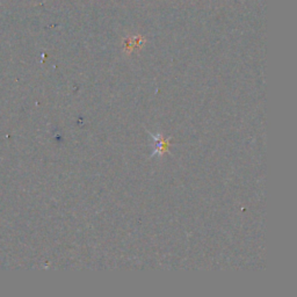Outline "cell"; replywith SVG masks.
Masks as SVG:
<instances>
[{"label": "cell", "instance_id": "obj_1", "mask_svg": "<svg viewBox=\"0 0 297 297\" xmlns=\"http://www.w3.org/2000/svg\"><path fill=\"white\" fill-rule=\"evenodd\" d=\"M151 136H152V137H154L155 142H156V145H155V148H156L155 155H157V154H158V155H163L164 152H166L167 148H168V145H169L168 141H166V139H164L160 135H157V136L151 135Z\"/></svg>", "mask_w": 297, "mask_h": 297}]
</instances>
